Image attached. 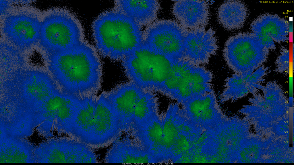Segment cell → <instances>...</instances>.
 <instances>
[{"label":"cell","mask_w":294,"mask_h":165,"mask_svg":"<svg viewBox=\"0 0 294 165\" xmlns=\"http://www.w3.org/2000/svg\"><path fill=\"white\" fill-rule=\"evenodd\" d=\"M180 104V111L185 118L203 126L215 125L225 118L214 93L189 99Z\"/></svg>","instance_id":"4fadbf2b"},{"label":"cell","mask_w":294,"mask_h":165,"mask_svg":"<svg viewBox=\"0 0 294 165\" xmlns=\"http://www.w3.org/2000/svg\"><path fill=\"white\" fill-rule=\"evenodd\" d=\"M289 50L284 47L281 48L275 60L274 71L281 74L288 71L289 67Z\"/></svg>","instance_id":"4316f807"},{"label":"cell","mask_w":294,"mask_h":165,"mask_svg":"<svg viewBox=\"0 0 294 165\" xmlns=\"http://www.w3.org/2000/svg\"><path fill=\"white\" fill-rule=\"evenodd\" d=\"M142 28L114 8L104 11L92 25L96 48L103 56L121 60L142 45Z\"/></svg>","instance_id":"7a4b0ae2"},{"label":"cell","mask_w":294,"mask_h":165,"mask_svg":"<svg viewBox=\"0 0 294 165\" xmlns=\"http://www.w3.org/2000/svg\"><path fill=\"white\" fill-rule=\"evenodd\" d=\"M114 9L141 27L148 26L156 21L160 9L158 1L117 0Z\"/></svg>","instance_id":"ac0fdd59"},{"label":"cell","mask_w":294,"mask_h":165,"mask_svg":"<svg viewBox=\"0 0 294 165\" xmlns=\"http://www.w3.org/2000/svg\"><path fill=\"white\" fill-rule=\"evenodd\" d=\"M145 91L130 82L120 84L104 94L119 119L122 132L130 130L135 106Z\"/></svg>","instance_id":"8fae6325"},{"label":"cell","mask_w":294,"mask_h":165,"mask_svg":"<svg viewBox=\"0 0 294 165\" xmlns=\"http://www.w3.org/2000/svg\"><path fill=\"white\" fill-rule=\"evenodd\" d=\"M1 1L2 2L0 1V7H2V8H0V11L1 13H1L3 15V14H5L7 11L8 7V4L6 1L3 0Z\"/></svg>","instance_id":"83f0119b"},{"label":"cell","mask_w":294,"mask_h":165,"mask_svg":"<svg viewBox=\"0 0 294 165\" xmlns=\"http://www.w3.org/2000/svg\"><path fill=\"white\" fill-rule=\"evenodd\" d=\"M269 68L263 65L250 75L244 76L235 73L225 80L224 89L220 96V101L232 102L242 98L250 93L253 95L259 91L256 85L265 80L264 77L269 73Z\"/></svg>","instance_id":"9a60e30c"},{"label":"cell","mask_w":294,"mask_h":165,"mask_svg":"<svg viewBox=\"0 0 294 165\" xmlns=\"http://www.w3.org/2000/svg\"><path fill=\"white\" fill-rule=\"evenodd\" d=\"M187 30L174 20H156L143 31L142 45L172 60L184 58Z\"/></svg>","instance_id":"ba28073f"},{"label":"cell","mask_w":294,"mask_h":165,"mask_svg":"<svg viewBox=\"0 0 294 165\" xmlns=\"http://www.w3.org/2000/svg\"><path fill=\"white\" fill-rule=\"evenodd\" d=\"M158 109V98L156 95L151 91H145L135 106L130 128L159 115Z\"/></svg>","instance_id":"d4e9b609"},{"label":"cell","mask_w":294,"mask_h":165,"mask_svg":"<svg viewBox=\"0 0 294 165\" xmlns=\"http://www.w3.org/2000/svg\"><path fill=\"white\" fill-rule=\"evenodd\" d=\"M250 28L256 38L270 50L276 49L274 42L279 44L289 40V22L278 15H260L252 22Z\"/></svg>","instance_id":"5bb4252c"},{"label":"cell","mask_w":294,"mask_h":165,"mask_svg":"<svg viewBox=\"0 0 294 165\" xmlns=\"http://www.w3.org/2000/svg\"><path fill=\"white\" fill-rule=\"evenodd\" d=\"M35 146L26 138H0V163H35Z\"/></svg>","instance_id":"d6986e66"},{"label":"cell","mask_w":294,"mask_h":165,"mask_svg":"<svg viewBox=\"0 0 294 165\" xmlns=\"http://www.w3.org/2000/svg\"><path fill=\"white\" fill-rule=\"evenodd\" d=\"M245 4L239 0L226 1L219 6L217 18L220 25L229 31L239 30L244 26L248 16Z\"/></svg>","instance_id":"7402d4cb"},{"label":"cell","mask_w":294,"mask_h":165,"mask_svg":"<svg viewBox=\"0 0 294 165\" xmlns=\"http://www.w3.org/2000/svg\"><path fill=\"white\" fill-rule=\"evenodd\" d=\"M172 12L178 23L188 30L205 27L210 19L208 4L205 1H176Z\"/></svg>","instance_id":"e0dca14e"},{"label":"cell","mask_w":294,"mask_h":165,"mask_svg":"<svg viewBox=\"0 0 294 165\" xmlns=\"http://www.w3.org/2000/svg\"><path fill=\"white\" fill-rule=\"evenodd\" d=\"M49 57V66L62 93L82 98L100 89L101 62L95 49L86 42Z\"/></svg>","instance_id":"6da1fadb"},{"label":"cell","mask_w":294,"mask_h":165,"mask_svg":"<svg viewBox=\"0 0 294 165\" xmlns=\"http://www.w3.org/2000/svg\"><path fill=\"white\" fill-rule=\"evenodd\" d=\"M97 99L94 95L82 98L71 137L87 144Z\"/></svg>","instance_id":"603a6c76"},{"label":"cell","mask_w":294,"mask_h":165,"mask_svg":"<svg viewBox=\"0 0 294 165\" xmlns=\"http://www.w3.org/2000/svg\"><path fill=\"white\" fill-rule=\"evenodd\" d=\"M120 122L104 94L97 99L87 145L93 149L112 144L120 138Z\"/></svg>","instance_id":"9c48e42d"},{"label":"cell","mask_w":294,"mask_h":165,"mask_svg":"<svg viewBox=\"0 0 294 165\" xmlns=\"http://www.w3.org/2000/svg\"><path fill=\"white\" fill-rule=\"evenodd\" d=\"M270 51L251 32H241L228 38L223 52L229 67L247 76L267 61Z\"/></svg>","instance_id":"8992f818"},{"label":"cell","mask_w":294,"mask_h":165,"mask_svg":"<svg viewBox=\"0 0 294 165\" xmlns=\"http://www.w3.org/2000/svg\"><path fill=\"white\" fill-rule=\"evenodd\" d=\"M184 60V58L173 60L172 74L159 91L173 99L176 100L179 78Z\"/></svg>","instance_id":"484cf974"},{"label":"cell","mask_w":294,"mask_h":165,"mask_svg":"<svg viewBox=\"0 0 294 165\" xmlns=\"http://www.w3.org/2000/svg\"><path fill=\"white\" fill-rule=\"evenodd\" d=\"M82 100L62 93L52 94L34 110L35 130L47 139L55 134L71 136Z\"/></svg>","instance_id":"277c9868"},{"label":"cell","mask_w":294,"mask_h":165,"mask_svg":"<svg viewBox=\"0 0 294 165\" xmlns=\"http://www.w3.org/2000/svg\"><path fill=\"white\" fill-rule=\"evenodd\" d=\"M35 163H93L94 149L70 136L53 137L35 146Z\"/></svg>","instance_id":"52a82bcc"},{"label":"cell","mask_w":294,"mask_h":165,"mask_svg":"<svg viewBox=\"0 0 294 165\" xmlns=\"http://www.w3.org/2000/svg\"><path fill=\"white\" fill-rule=\"evenodd\" d=\"M40 28V22L36 17L22 13L7 16L3 29L5 37L13 46L24 50L38 42Z\"/></svg>","instance_id":"30bf717a"},{"label":"cell","mask_w":294,"mask_h":165,"mask_svg":"<svg viewBox=\"0 0 294 165\" xmlns=\"http://www.w3.org/2000/svg\"><path fill=\"white\" fill-rule=\"evenodd\" d=\"M163 118L159 115L136 126L131 131L134 140L150 153L158 161L157 157L163 135Z\"/></svg>","instance_id":"ffe728a7"},{"label":"cell","mask_w":294,"mask_h":165,"mask_svg":"<svg viewBox=\"0 0 294 165\" xmlns=\"http://www.w3.org/2000/svg\"><path fill=\"white\" fill-rule=\"evenodd\" d=\"M177 103L170 104L162 117L163 135L157 156L159 163L169 161L171 151L177 135L181 120Z\"/></svg>","instance_id":"44dd1931"},{"label":"cell","mask_w":294,"mask_h":165,"mask_svg":"<svg viewBox=\"0 0 294 165\" xmlns=\"http://www.w3.org/2000/svg\"><path fill=\"white\" fill-rule=\"evenodd\" d=\"M215 33L211 28L188 30L184 40V58L198 65L208 64L218 48Z\"/></svg>","instance_id":"7c38bea8"},{"label":"cell","mask_w":294,"mask_h":165,"mask_svg":"<svg viewBox=\"0 0 294 165\" xmlns=\"http://www.w3.org/2000/svg\"><path fill=\"white\" fill-rule=\"evenodd\" d=\"M24 87L26 101L32 109L38 106L52 94L48 82L38 75H31L27 80Z\"/></svg>","instance_id":"cb8c5ba5"},{"label":"cell","mask_w":294,"mask_h":165,"mask_svg":"<svg viewBox=\"0 0 294 165\" xmlns=\"http://www.w3.org/2000/svg\"><path fill=\"white\" fill-rule=\"evenodd\" d=\"M112 144L105 156V163H158L150 153L129 138H120Z\"/></svg>","instance_id":"2e32d148"},{"label":"cell","mask_w":294,"mask_h":165,"mask_svg":"<svg viewBox=\"0 0 294 165\" xmlns=\"http://www.w3.org/2000/svg\"><path fill=\"white\" fill-rule=\"evenodd\" d=\"M85 42L81 23L69 11L55 12L40 22L38 43L49 57Z\"/></svg>","instance_id":"5b68a950"},{"label":"cell","mask_w":294,"mask_h":165,"mask_svg":"<svg viewBox=\"0 0 294 165\" xmlns=\"http://www.w3.org/2000/svg\"><path fill=\"white\" fill-rule=\"evenodd\" d=\"M173 60L142 45L121 61L130 82L145 91H159L172 74Z\"/></svg>","instance_id":"3957f363"}]
</instances>
